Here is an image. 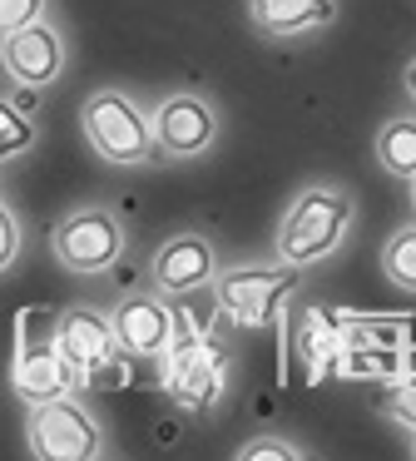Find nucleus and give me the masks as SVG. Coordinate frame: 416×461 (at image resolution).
Returning a JSON list of instances; mask_svg holds the SVG:
<instances>
[{"instance_id": "nucleus-3", "label": "nucleus", "mask_w": 416, "mask_h": 461, "mask_svg": "<svg viewBox=\"0 0 416 461\" xmlns=\"http://www.w3.org/2000/svg\"><path fill=\"white\" fill-rule=\"evenodd\" d=\"M25 447L40 461H99V456H109L104 421L89 411V402L79 392L35 402L25 411Z\"/></svg>"}, {"instance_id": "nucleus-15", "label": "nucleus", "mask_w": 416, "mask_h": 461, "mask_svg": "<svg viewBox=\"0 0 416 461\" xmlns=\"http://www.w3.org/2000/svg\"><path fill=\"white\" fill-rule=\"evenodd\" d=\"M382 273H386V283H392V288L416 293V219L386 233V243H382Z\"/></svg>"}, {"instance_id": "nucleus-6", "label": "nucleus", "mask_w": 416, "mask_h": 461, "mask_svg": "<svg viewBox=\"0 0 416 461\" xmlns=\"http://www.w3.org/2000/svg\"><path fill=\"white\" fill-rule=\"evenodd\" d=\"M158 367H164V392L178 411L203 417L228 397V352L208 332H184V322H178V338Z\"/></svg>"}, {"instance_id": "nucleus-17", "label": "nucleus", "mask_w": 416, "mask_h": 461, "mask_svg": "<svg viewBox=\"0 0 416 461\" xmlns=\"http://www.w3.org/2000/svg\"><path fill=\"white\" fill-rule=\"evenodd\" d=\"M238 461H307V447L277 437V431H263V437H248L243 447L233 451Z\"/></svg>"}, {"instance_id": "nucleus-7", "label": "nucleus", "mask_w": 416, "mask_h": 461, "mask_svg": "<svg viewBox=\"0 0 416 461\" xmlns=\"http://www.w3.org/2000/svg\"><path fill=\"white\" fill-rule=\"evenodd\" d=\"M154 124V149L158 164H194L208 159L223 140V114L203 90H168L164 100L149 110Z\"/></svg>"}, {"instance_id": "nucleus-14", "label": "nucleus", "mask_w": 416, "mask_h": 461, "mask_svg": "<svg viewBox=\"0 0 416 461\" xmlns=\"http://www.w3.org/2000/svg\"><path fill=\"white\" fill-rule=\"evenodd\" d=\"M372 154L382 164V174L411 184L416 179V110H396L392 120H382L372 140Z\"/></svg>"}, {"instance_id": "nucleus-8", "label": "nucleus", "mask_w": 416, "mask_h": 461, "mask_svg": "<svg viewBox=\"0 0 416 461\" xmlns=\"http://www.w3.org/2000/svg\"><path fill=\"white\" fill-rule=\"evenodd\" d=\"M109 322H114L119 352H124V357H139V362H164V352L174 348V338H178L174 298H164L158 288L124 293V298L109 308Z\"/></svg>"}, {"instance_id": "nucleus-10", "label": "nucleus", "mask_w": 416, "mask_h": 461, "mask_svg": "<svg viewBox=\"0 0 416 461\" xmlns=\"http://www.w3.org/2000/svg\"><path fill=\"white\" fill-rule=\"evenodd\" d=\"M218 278V249L208 233L178 229L149 258V288H158L164 298H188L198 288H213Z\"/></svg>"}, {"instance_id": "nucleus-16", "label": "nucleus", "mask_w": 416, "mask_h": 461, "mask_svg": "<svg viewBox=\"0 0 416 461\" xmlns=\"http://www.w3.org/2000/svg\"><path fill=\"white\" fill-rule=\"evenodd\" d=\"M40 144V124L30 110H20L10 95H0V164L20 159V154H30Z\"/></svg>"}, {"instance_id": "nucleus-1", "label": "nucleus", "mask_w": 416, "mask_h": 461, "mask_svg": "<svg viewBox=\"0 0 416 461\" xmlns=\"http://www.w3.org/2000/svg\"><path fill=\"white\" fill-rule=\"evenodd\" d=\"M357 229V199L352 189L332 179H317V184H303V189L287 199L283 219H277V233H273V258L287 263V268L307 273L317 263L337 258L347 249Z\"/></svg>"}, {"instance_id": "nucleus-5", "label": "nucleus", "mask_w": 416, "mask_h": 461, "mask_svg": "<svg viewBox=\"0 0 416 461\" xmlns=\"http://www.w3.org/2000/svg\"><path fill=\"white\" fill-rule=\"evenodd\" d=\"M297 293V268L287 263H238V268H218L213 298L218 312L238 328H277Z\"/></svg>"}, {"instance_id": "nucleus-19", "label": "nucleus", "mask_w": 416, "mask_h": 461, "mask_svg": "<svg viewBox=\"0 0 416 461\" xmlns=\"http://www.w3.org/2000/svg\"><path fill=\"white\" fill-rule=\"evenodd\" d=\"M45 15H50V0H0V41L45 21Z\"/></svg>"}, {"instance_id": "nucleus-20", "label": "nucleus", "mask_w": 416, "mask_h": 461, "mask_svg": "<svg viewBox=\"0 0 416 461\" xmlns=\"http://www.w3.org/2000/svg\"><path fill=\"white\" fill-rule=\"evenodd\" d=\"M386 417H392V421H402L406 431H416V377L386 392Z\"/></svg>"}, {"instance_id": "nucleus-2", "label": "nucleus", "mask_w": 416, "mask_h": 461, "mask_svg": "<svg viewBox=\"0 0 416 461\" xmlns=\"http://www.w3.org/2000/svg\"><path fill=\"white\" fill-rule=\"evenodd\" d=\"M79 134L95 149V159L119 164V169H139V164H158L154 149V124L149 110L119 85H99L89 100L79 104Z\"/></svg>"}, {"instance_id": "nucleus-11", "label": "nucleus", "mask_w": 416, "mask_h": 461, "mask_svg": "<svg viewBox=\"0 0 416 461\" xmlns=\"http://www.w3.org/2000/svg\"><path fill=\"white\" fill-rule=\"evenodd\" d=\"M55 348L65 352V362L79 372V382H89L99 367L119 357V342H114V322H109V308H89V303H75L55 318L50 328Z\"/></svg>"}, {"instance_id": "nucleus-18", "label": "nucleus", "mask_w": 416, "mask_h": 461, "mask_svg": "<svg viewBox=\"0 0 416 461\" xmlns=\"http://www.w3.org/2000/svg\"><path fill=\"white\" fill-rule=\"evenodd\" d=\"M20 249H25V223H20V213L10 209V199H0V278L15 268Z\"/></svg>"}, {"instance_id": "nucleus-12", "label": "nucleus", "mask_w": 416, "mask_h": 461, "mask_svg": "<svg viewBox=\"0 0 416 461\" xmlns=\"http://www.w3.org/2000/svg\"><path fill=\"white\" fill-rule=\"evenodd\" d=\"M342 5L337 0H248V21L263 41H312V35L332 31Z\"/></svg>"}, {"instance_id": "nucleus-21", "label": "nucleus", "mask_w": 416, "mask_h": 461, "mask_svg": "<svg viewBox=\"0 0 416 461\" xmlns=\"http://www.w3.org/2000/svg\"><path fill=\"white\" fill-rule=\"evenodd\" d=\"M402 95H406V104L416 110V55L402 65Z\"/></svg>"}, {"instance_id": "nucleus-22", "label": "nucleus", "mask_w": 416, "mask_h": 461, "mask_svg": "<svg viewBox=\"0 0 416 461\" xmlns=\"http://www.w3.org/2000/svg\"><path fill=\"white\" fill-rule=\"evenodd\" d=\"M406 189H411V219H416V179H411V184H406Z\"/></svg>"}, {"instance_id": "nucleus-23", "label": "nucleus", "mask_w": 416, "mask_h": 461, "mask_svg": "<svg viewBox=\"0 0 416 461\" xmlns=\"http://www.w3.org/2000/svg\"><path fill=\"white\" fill-rule=\"evenodd\" d=\"M411 456H416V441H411Z\"/></svg>"}, {"instance_id": "nucleus-4", "label": "nucleus", "mask_w": 416, "mask_h": 461, "mask_svg": "<svg viewBox=\"0 0 416 461\" xmlns=\"http://www.w3.org/2000/svg\"><path fill=\"white\" fill-rule=\"evenodd\" d=\"M129 249V229L109 203H79L50 229V253L75 278H99L109 273Z\"/></svg>"}, {"instance_id": "nucleus-13", "label": "nucleus", "mask_w": 416, "mask_h": 461, "mask_svg": "<svg viewBox=\"0 0 416 461\" xmlns=\"http://www.w3.org/2000/svg\"><path fill=\"white\" fill-rule=\"evenodd\" d=\"M10 382H15V397L25 402V407L50 402V397H65V392H79V372L65 362V352L55 348V338L20 348Z\"/></svg>"}, {"instance_id": "nucleus-9", "label": "nucleus", "mask_w": 416, "mask_h": 461, "mask_svg": "<svg viewBox=\"0 0 416 461\" xmlns=\"http://www.w3.org/2000/svg\"><path fill=\"white\" fill-rule=\"evenodd\" d=\"M0 70H5V80L15 85V90H35V95L50 90V85L69 70L65 31L45 15V21L5 35V41H0Z\"/></svg>"}]
</instances>
